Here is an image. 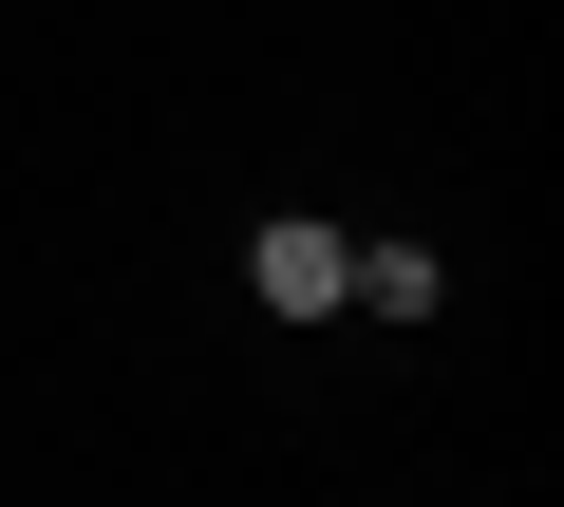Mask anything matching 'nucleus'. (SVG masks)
Here are the masks:
<instances>
[{
    "mask_svg": "<svg viewBox=\"0 0 564 507\" xmlns=\"http://www.w3.org/2000/svg\"><path fill=\"white\" fill-rule=\"evenodd\" d=\"M245 283H263V320H339V283H358V225H321V207H282V225L245 244Z\"/></svg>",
    "mask_w": 564,
    "mask_h": 507,
    "instance_id": "obj_1",
    "label": "nucleus"
},
{
    "mask_svg": "<svg viewBox=\"0 0 564 507\" xmlns=\"http://www.w3.org/2000/svg\"><path fill=\"white\" fill-rule=\"evenodd\" d=\"M339 301H377V320H433V301H452V264H433V244H358V283H339Z\"/></svg>",
    "mask_w": 564,
    "mask_h": 507,
    "instance_id": "obj_2",
    "label": "nucleus"
}]
</instances>
